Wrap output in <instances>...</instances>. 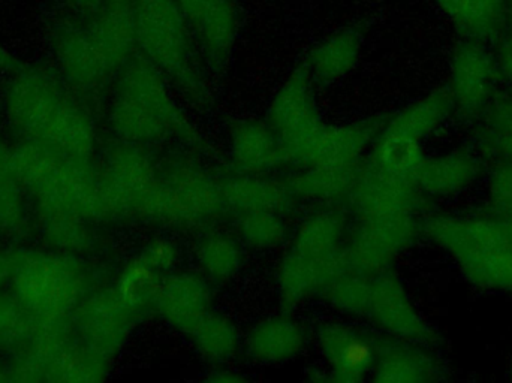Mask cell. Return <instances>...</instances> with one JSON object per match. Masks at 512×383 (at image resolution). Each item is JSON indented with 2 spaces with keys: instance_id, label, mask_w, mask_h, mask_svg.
Wrapping results in <instances>:
<instances>
[{
  "instance_id": "26",
  "label": "cell",
  "mask_w": 512,
  "mask_h": 383,
  "mask_svg": "<svg viewBox=\"0 0 512 383\" xmlns=\"http://www.w3.org/2000/svg\"><path fill=\"white\" fill-rule=\"evenodd\" d=\"M237 231L246 246L256 250L274 249L282 246L288 238V226L282 214H240Z\"/></svg>"
},
{
  "instance_id": "9",
  "label": "cell",
  "mask_w": 512,
  "mask_h": 383,
  "mask_svg": "<svg viewBox=\"0 0 512 383\" xmlns=\"http://www.w3.org/2000/svg\"><path fill=\"white\" fill-rule=\"evenodd\" d=\"M316 340L333 382H361L375 367V345L357 328L325 322L319 325Z\"/></svg>"
},
{
  "instance_id": "23",
  "label": "cell",
  "mask_w": 512,
  "mask_h": 383,
  "mask_svg": "<svg viewBox=\"0 0 512 383\" xmlns=\"http://www.w3.org/2000/svg\"><path fill=\"white\" fill-rule=\"evenodd\" d=\"M448 17L475 35L495 32L508 12V0H438Z\"/></svg>"
},
{
  "instance_id": "1",
  "label": "cell",
  "mask_w": 512,
  "mask_h": 383,
  "mask_svg": "<svg viewBox=\"0 0 512 383\" xmlns=\"http://www.w3.org/2000/svg\"><path fill=\"white\" fill-rule=\"evenodd\" d=\"M111 125L125 143L144 146L176 137L189 146H203L197 129L174 102L167 78L141 54L122 69Z\"/></svg>"
},
{
  "instance_id": "21",
  "label": "cell",
  "mask_w": 512,
  "mask_h": 383,
  "mask_svg": "<svg viewBox=\"0 0 512 383\" xmlns=\"http://www.w3.org/2000/svg\"><path fill=\"white\" fill-rule=\"evenodd\" d=\"M198 354L210 363L233 360L240 351V334L233 321L210 310L189 334Z\"/></svg>"
},
{
  "instance_id": "18",
  "label": "cell",
  "mask_w": 512,
  "mask_h": 383,
  "mask_svg": "<svg viewBox=\"0 0 512 383\" xmlns=\"http://www.w3.org/2000/svg\"><path fill=\"white\" fill-rule=\"evenodd\" d=\"M363 32L360 27H346L316 45L306 59L313 83L331 86L342 80L357 65Z\"/></svg>"
},
{
  "instance_id": "28",
  "label": "cell",
  "mask_w": 512,
  "mask_h": 383,
  "mask_svg": "<svg viewBox=\"0 0 512 383\" xmlns=\"http://www.w3.org/2000/svg\"><path fill=\"white\" fill-rule=\"evenodd\" d=\"M68 2L71 3L75 9H78V11L92 17V15L101 8L104 0H68Z\"/></svg>"
},
{
  "instance_id": "10",
  "label": "cell",
  "mask_w": 512,
  "mask_h": 383,
  "mask_svg": "<svg viewBox=\"0 0 512 383\" xmlns=\"http://www.w3.org/2000/svg\"><path fill=\"white\" fill-rule=\"evenodd\" d=\"M210 306L212 289L206 277L180 273L164 277L152 310L174 330L189 336L210 312Z\"/></svg>"
},
{
  "instance_id": "25",
  "label": "cell",
  "mask_w": 512,
  "mask_h": 383,
  "mask_svg": "<svg viewBox=\"0 0 512 383\" xmlns=\"http://www.w3.org/2000/svg\"><path fill=\"white\" fill-rule=\"evenodd\" d=\"M373 276L346 270L334 277L322 297L340 312L352 316H366L369 309Z\"/></svg>"
},
{
  "instance_id": "13",
  "label": "cell",
  "mask_w": 512,
  "mask_h": 383,
  "mask_svg": "<svg viewBox=\"0 0 512 383\" xmlns=\"http://www.w3.org/2000/svg\"><path fill=\"white\" fill-rule=\"evenodd\" d=\"M231 170L239 176H261L286 164L280 138L265 120H239L230 131Z\"/></svg>"
},
{
  "instance_id": "6",
  "label": "cell",
  "mask_w": 512,
  "mask_h": 383,
  "mask_svg": "<svg viewBox=\"0 0 512 383\" xmlns=\"http://www.w3.org/2000/svg\"><path fill=\"white\" fill-rule=\"evenodd\" d=\"M158 182L155 162L140 144L123 143L108 156L107 174L102 185L114 214L141 216Z\"/></svg>"
},
{
  "instance_id": "30",
  "label": "cell",
  "mask_w": 512,
  "mask_h": 383,
  "mask_svg": "<svg viewBox=\"0 0 512 383\" xmlns=\"http://www.w3.org/2000/svg\"><path fill=\"white\" fill-rule=\"evenodd\" d=\"M9 62V56L8 54H6V51L3 50L2 47H0V68H2V66H5L6 63Z\"/></svg>"
},
{
  "instance_id": "15",
  "label": "cell",
  "mask_w": 512,
  "mask_h": 383,
  "mask_svg": "<svg viewBox=\"0 0 512 383\" xmlns=\"http://www.w3.org/2000/svg\"><path fill=\"white\" fill-rule=\"evenodd\" d=\"M399 240L396 216L361 217L351 241L345 246L349 270L376 276Z\"/></svg>"
},
{
  "instance_id": "4",
  "label": "cell",
  "mask_w": 512,
  "mask_h": 383,
  "mask_svg": "<svg viewBox=\"0 0 512 383\" xmlns=\"http://www.w3.org/2000/svg\"><path fill=\"white\" fill-rule=\"evenodd\" d=\"M265 122L280 138L286 158L291 150L312 137L324 125L313 96V81L306 60L294 69L274 96Z\"/></svg>"
},
{
  "instance_id": "24",
  "label": "cell",
  "mask_w": 512,
  "mask_h": 383,
  "mask_svg": "<svg viewBox=\"0 0 512 383\" xmlns=\"http://www.w3.org/2000/svg\"><path fill=\"white\" fill-rule=\"evenodd\" d=\"M164 274L153 268L143 256L129 262L116 285L117 294L134 309L147 312L155 303Z\"/></svg>"
},
{
  "instance_id": "14",
  "label": "cell",
  "mask_w": 512,
  "mask_h": 383,
  "mask_svg": "<svg viewBox=\"0 0 512 383\" xmlns=\"http://www.w3.org/2000/svg\"><path fill=\"white\" fill-rule=\"evenodd\" d=\"M141 316L143 312L129 306L114 288L93 298L87 307L84 322L93 351L105 358L119 351L137 327Z\"/></svg>"
},
{
  "instance_id": "19",
  "label": "cell",
  "mask_w": 512,
  "mask_h": 383,
  "mask_svg": "<svg viewBox=\"0 0 512 383\" xmlns=\"http://www.w3.org/2000/svg\"><path fill=\"white\" fill-rule=\"evenodd\" d=\"M363 165L355 162L340 167L303 168L297 176L286 180L295 199L310 201H334L346 198L354 188Z\"/></svg>"
},
{
  "instance_id": "2",
  "label": "cell",
  "mask_w": 512,
  "mask_h": 383,
  "mask_svg": "<svg viewBox=\"0 0 512 383\" xmlns=\"http://www.w3.org/2000/svg\"><path fill=\"white\" fill-rule=\"evenodd\" d=\"M137 47L167 80L197 104H209V87L198 65L194 36L176 0H135Z\"/></svg>"
},
{
  "instance_id": "16",
  "label": "cell",
  "mask_w": 512,
  "mask_h": 383,
  "mask_svg": "<svg viewBox=\"0 0 512 383\" xmlns=\"http://www.w3.org/2000/svg\"><path fill=\"white\" fill-rule=\"evenodd\" d=\"M306 343V334L289 313L258 322L246 337V352L256 363L282 364L294 360Z\"/></svg>"
},
{
  "instance_id": "7",
  "label": "cell",
  "mask_w": 512,
  "mask_h": 383,
  "mask_svg": "<svg viewBox=\"0 0 512 383\" xmlns=\"http://www.w3.org/2000/svg\"><path fill=\"white\" fill-rule=\"evenodd\" d=\"M379 119L348 125H324L300 146L288 153V164L295 167H340L360 162L361 153L378 134Z\"/></svg>"
},
{
  "instance_id": "5",
  "label": "cell",
  "mask_w": 512,
  "mask_h": 383,
  "mask_svg": "<svg viewBox=\"0 0 512 383\" xmlns=\"http://www.w3.org/2000/svg\"><path fill=\"white\" fill-rule=\"evenodd\" d=\"M186 24L215 74L227 68L239 32L234 0H176Z\"/></svg>"
},
{
  "instance_id": "22",
  "label": "cell",
  "mask_w": 512,
  "mask_h": 383,
  "mask_svg": "<svg viewBox=\"0 0 512 383\" xmlns=\"http://www.w3.org/2000/svg\"><path fill=\"white\" fill-rule=\"evenodd\" d=\"M197 259L207 280L225 283L242 268V247L230 235L210 234L198 243Z\"/></svg>"
},
{
  "instance_id": "29",
  "label": "cell",
  "mask_w": 512,
  "mask_h": 383,
  "mask_svg": "<svg viewBox=\"0 0 512 383\" xmlns=\"http://www.w3.org/2000/svg\"><path fill=\"white\" fill-rule=\"evenodd\" d=\"M207 381L216 383H231V382H243L246 381L245 376L237 375L236 372H230V370H218L207 378Z\"/></svg>"
},
{
  "instance_id": "20",
  "label": "cell",
  "mask_w": 512,
  "mask_h": 383,
  "mask_svg": "<svg viewBox=\"0 0 512 383\" xmlns=\"http://www.w3.org/2000/svg\"><path fill=\"white\" fill-rule=\"evenodd\" d=\"M346 216L340 210H322L307 217L292 243V250L316 258H328L343 249Z\"/></svg>"
},
{
  "instance_id": "27",
  "label": "cell",
  "mask_w": 512,
  "mask_h": 383,
  "mask_svg": "<svg viewBox=\"0 0 512 383\" xmlns=\"http://www.w3.org/2000/svg\"><path fill=\"white\" fill-rule=\"evenodd\" d=\"M176 246L167 238H156L149 246L146 247L141 256L152 265L156 270L161 271L162 274L168 273L173 270L174 265L177 262Z\"/></svg>"
},
{
  "instance_id": "17",
  "label": "cell",
  "mask_w": 512,
  "mask_h": 383,
  "mask_svg": "<svg viewBox=\"0 0 512 383\" xmlns=\"http://www.w3.org/2000/svg\"><path fill=\"white\" fill-rule=\"evenodd\" d=\"M222 193L227 208L239 214H285L294 205L288 183L259 176H239L222 182Z\"/></svg>"
},
{
  "instance_id": "12",
  "label": "cell",
  "mask_w": 512,
  "mask_h": 383,
  "mask_svg": "<svg viewBox=\"0 0 512 383\" xmlns=\"http://www.w3.org/2000/svg\"><path fill=\"white\" fill-rule=\"evenodd\" d=\"M53 41L66 77L80 89H98L114 74L86 27L60 21L54 27Z\"/></svg>"
},
{
  "instance_id": "11",
  "label": "cell",
  "mask_w": 512,
  "mask_h": 383,
  "mask_svg": "<svg viewBox=\"0 0 512 383\" xmlns=\"http://www.w3.org/2000/svg\"><path fill=\"white\" fill-rule=\"evenodd\" d=\"M86 29L111 71H120L138 48L135 0H104Z\"/></svg>"
},
{
  "instance_id": "3",
  "label": "cell",
  "mask_w": 512,
  "mask_h": 383,
  "mask_svg": "<svg viewBox=\"0 0 512 383\" xmlns=\"http://www.w3.org/2000/svg\"><path fill=\"white\" fill-rule=\"evenodd\" d=\"M225 208L222 182L195 164L179 162L159 177L140 217L162 225L198 226Z\"/></svg>"
},
{
  "instance_id": "8",
  "label": "cell",
  "mask_w": 512,
  "mask_h": 383,
  "mask_svg": "<svg viewBox=\"0 0 512 383\" xmlns=\"http://www.w3.org/2000/svg\"><path fill=\"white\" fill-rule=\"evenodd\" d=\"M346 270L349 267L345 247L328 258L289 250L277 271V289L283 312H292L313 295L322 294L328 283Z\"/></svg>"
}]
</instances>
